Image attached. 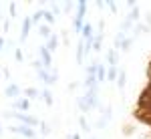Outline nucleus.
<instances>
[{
    "mask_svg": "<svg viewBox=\"0 0 151 139\" xmlns=\"http://www.w3.org/2000/svg\"><path fill=\"white\" fill-rule=\"evenodd\" d=\"M111 115H113V113H111V107H103V115H101V119L97 121L95 127L97 129H105V125H107V121L111 119Z\"/></svg>",
    "mask_w": 151,
    "mask_h": 139,
    "instance_id": "obj_8",
    "label": "nucleus"
},
{
    "mask_svg": "<svg viewBox=\"0 0 151 139\" xmlns=\"http://www.w3.org/2000/svg\"><path fill=\"white\" fill-rule=\"evenodd\" d=\"M133 40H135L133 36H127V38H125V42H123V46H121V50H125V53H127L129 48H131V45H133Z\"/></svg>",
    "mask_w": 151,
    "mask_h": 139,
    "instance_id": "obj_27",
    "label": "nucleus"
},
{
    "mask_svg": "<svg viewBox=\"0 0 151 139\" xmlns=\"http://www.w3.org/2000/svg\"><path fill=\"white\" fill-rule=\"evenodd\" d=\"M125 38H127V35L119 30L117 36H115V46H113V48H115V50H121V46H123V42H125Z\"/></svg>",
    "mask_w": 151,
    "mask_h": 139,
    "instance_id": "obj_20",
    "label": "nucleus"
},
{
    "mask_svg": "<svg viewBox=\"0 0 151 139\" xmlns=\"http://www.w3.org/2000/svg\"><path fill=\"white\" fill-rule=\"evenodd\" d=\"M143 139H151V133H147V135H145V137H143Z\"/></svg>",
    "mask_w": 151,
    "mask_h": 139,
    "instance_id": "obj_36",
    "label": "nucleus"
},
{
    "mask_svg": "<svg viewBox=\"0 0 151 139\" xmlns=\"http://www.w3.org/2000/svg\"><path fill=\"white\" fill-rule=\"evenodd\" d=\"M117 63H119L117 50L115 48H109V50H107V65H109V67H117Z\"/></svg>",
    "mask_w": 151,
    "mask_h": 139,
    "instance_id": "obj_13",
    "label": "nucleus"
},
{
    "mask_svg": "<svg viewBox=\"0 0 151 139\" xmlns=\"http://www.w3.org/2000/svg\"><path fill=\"white\" fill-rule=\"evenodd\" d=\"M38 35L42 36V38H45V40H48V38H50V36H52V30H50V26H48V24L40 22V24H38Z\"/></svg>",
    "mask_w": 151,
    "mask_h": 139,
    "instance_id": "obj_14",
    "label": "nucleus"
},
{
    "mask_svg": "<svg viewBox=\"0 0 151 139\" xmlns=\"http://www.w3.org/2000/svg\"><path fill=\"white\" fill-rule=\"evenodd\" d=\"M85 55H87V50H85V40L79 38V40H77V65H81L83 60H85Z\"/></svg>",
    "mask_w": 151,
    "mask_h": 139,
    "instance_id": "obj_11",
    "label": "nucleus"
},
{
    "mask_svg": "<svg viewBox=\"0 0 151 139\" xmlns=\"http://www.w3.org/2000/svg\"><path fill=\"white\" fill-rule=\"evenodd\" d=\"M93 139H95V137H93Z\"/></svg>",
    "mask_w": 151,
    "mask_h": 139,
    "instance_id": "obj_38",
    "label": "nucleus"
},
{
    "mask_svg": "<svg viewBox=\"0 0 151 139\" xmlns=\"http://www.w3.org/2000/svg\"><path fill=\"white\" fill-rule=\"evenodd\" d=\"M22 93H24V97H26L28 101H32V99H36V97H40V91L35 89V87H26Z\"/></svg>",
    "mask_w": 151,
    "mask_h": 139,
    "instance_id": "obj_17",
    "label": "nucleus"
},
{
    "mask_svg": "<svg viewBox=\"0 0 151 139\" xmlns=\"http://www.w3.org/2000/svg\"><path fill=\"white\" fill-rule=\"evenodd\" d=\"M103 35H105V32H97V35L93 36V50H95V53H99L101 46H103Z\"/></svg>",
    "mask_w": 151,
    "mask_h": 139,
    "instance_id": "obj_18",
    "label": "nucleus"
},
{
    "mask_svg": "<svg viewBox=\"0 0 151 139\" xmlns=\"http://www.w3.org/2000/svg\"><path fill=\"white\" fill-rule=\"evenodd\" d=\"M69 139H81V133H73Z\"/></svg>",
    "mask_w": 151,
    "mask_h": 139,
    "instance_id": "obj_34",
    "label": "nucleus"
},
{
    "mask_svg": "<svg viewBox=\"0 0 151 139\" xmlns=\"http://www.w3.org/2000/svg\"><path fill=\"white\" fill-rule=\"evenodd\" d=\"M105 8L111 10V14H117V2H105Z\"/></svg>",
    "mask_w": 151,
    "mask_h": 139,
    "instance_id": "obj_28",
    "label": "nucleus"
},
{
    "mask_svg": "<svg viewBox=\"0 0 151 139\" xmlns=\"http://www.w3.org/2000/svg\"><path fill=\"white\" fill-rule=\"evenodd\" d=\"M117 77H119V69L117 67H109L107 69V81L113 83V81H117Z\"/></svg>",
    "mask_w": 151,
    "mask_h": 139,
    "instance_id": "obj_22",
    "label": "nucleus"
},
{
    "mask_svg": "<svg viewBox=\"0 0 151 139\" xmlns=\"http://www.w3.org/2000/svg\"><path fill=\"white\" fill-rule=\"evenodd\" d=\"M77 105H79V109H81L83 115H87L89 111H93L99 107V85H95L91 89H87L85 95L81 97H77Z\"/></svg>",
    "mask_w": 151,
    "mask_h": 139,
    "instance_id": "obj_1",
    "label": "nucleus"
},
{
    "mask_svg": "<svg viewBox=\"0 0 151 139\" xmlns=\"http://www.w3.org/2000/svg\"><path fill=\"white\" fill-rule=\"evenodd\" d=\"M38 55H40V63H42V67L47 71L52 69V53H48L47 46H40L38 48Z\"/></svg>",
    "mask_w": 151,
    "mask_h": 139,
    "instance_id": "obj_5",
    "label": "nucleus"
},
{
    "mask_svg": "<svg viewBox=\"0 0 151 139\" xmlns=\"http://www.w3.org/2000/svg\"><path fill=\"white\" fill-rule=\"evenodd\" d=\"M125 83H127V73H125V69H119V77H117V87H119V89H125Z\"/></svg>",
    "mask_w": 151,
    "mask_h": 139,
    "instance_id": "obj_19",
    "label": "nucleus"
},
{
    "mask_svg": "<svg viewBox=\"0 0 151 139\" xmlns=\"http://www.w3.org/2000/svg\"><path fill=\"white\" fill-rule=\"evenodd\" d=\"M50 12L57 16V14H60V6H58V2H50Z\"/></svg>",
    "mask_w": 151,
    "mask_h": 139,
    "instance_id": "obj_29",
    "label": "nucleus"
},
{
    "mask_svg": "<svg viewBox=\"0 0 151 139\" xmlns=\"http://www.w3.org/2000/svg\"><path fill=\"white\" fill-rule=\"evenodd\" d=\"M8 10H10V16L14 18V16H16V4H14V2H10V4H8Z\"/></svg>",
    "mask_w": 151,
    "mask_h": 139,
    "instance_id": "obj_32",
    "label": "nucleus"
},
{
    "mask_svg": "<svg viewBox=\"0 0 151 139\" xmlns=\"http://www.w3.org/2000/svg\"><path fill=\"white\" fill-rule=\"evenodd\" d=\"M0 133H2V125H0Z\"/></svg>",
    "mask_w": 151,
    "mask_h": 139,
    "instance_id": "obj_37",
    "label": "nucleus"
},
{
    "mask_svg": "<svg viewBox=\"0 0 151 139\" xmlns=\"http://www.w3.org/2000/svg\"><path fill=\"white\" fill-rule=\"evenodd\" d=\"M14 58H16L18 63H22V60H24V53L20 50V48H16V53H14Z\"/></svg>",
    "mask_w": 151,
    "mask_h": 139,
    "instance_id": "obj_30",
    "label": "nucleus"
},
{
    "mask_svg": "<svg viewBox=\"0 0 151 139\" xmlns=\"http://www.w3.org/2000/svg\"><path fill=\"white\" fill-rule=\"evenodd\" d=\"M14 109H18V113H26V111L30 109V101H28L26 97L16 99V101H14Z\"/></svg>",
    "mask_w": 151,
    "mask_h": 139,
    "instance_id": "obj_10",
    "label": "nucleus"
},
{
    "mask_svg": "<svg viewBox=\"0 0 151 139\" xmlns=\"http://www.w3.org/2000/svg\"><path fill=\"white\" fill-rule=\"evenodd\" d=\"M63 8H65L67 12L73 10V8H75V2H65V4H63Z\"/></svg>",
    "mask_w": 151,
    "mask_h": 139,
    "instance_id": "obj_33",
    "label": "nucleus"
},
{
    "mask_svg": "<svg viewBox=\"0 0 151 139\" xmlns=\"http://www.w3.org/2000/svg\"><path fill=\"white\" fill-rule=\"evenodd\" d=\"M12 133H18V135H22L26 139H36V131L32 127H26V125H10L8 127Z\"/></svg>",
    "mask_w": 151,
    "mask_h": 139,
    "instance_id": "obj_4",
    "label": "nucleus"
},
{
    "mask_svg": "<svg viewBox=\"0 0 151 139\" xmlns=\"http://www.w3.org/2000/svg\"><path fill=\"white\" fill-rule=\"evenodd\" d=\"M79 125H81V131H85V133L91 131V125H89V121H87V117H85V115L79 117Z\"/></svg>",
    "mask_w": 151,
    "mask_h": 139,
    "instance_id": "obj_23",
    "label": "nucleus"
},
{
    "mask_svg": "<svg viewBox=\"0 0 151 139\" xmlns=\"http://www.w3.org/2000/svg\"><path fill=\"white\" fill-rule=\"evenodd\" d=\"M45 46H47L48 53H55V50L58 48V35H52V36L47 40V45H45Z\"/></svg>",
    "mask_w": 151,
    "mask_h": 139,
    "instance_id": "obj_16",
    "label": "nucleus"
},
{
    "mask_svg": "<svg viewBox=\"0 0 151 139\" xmlns=\"http://www.w3.org/2000/svg\"><path fill=\"white\" fill-rule=\"evenodd\" d=\"M133 119H135V121H139V123H143V125H147V127L151 129V113H149V111L135 109V111H133Z\"/></svg>",
    "mask_w": 151,
    "mask_h": 139,
    "instance_id": "obj_6",
    "label": "nucleus"
},
{
    "mask_svg": "<svg viewBox=\"0 0 151 139\" xmlns=\"http://www.w3.org/2000/svg\"><path fill=\"white\" fill-rule=\"evenodd\" d=\"M40 97H42V101H45V103H47L48 107H50V105L55 103V97H52V91H50L48 87H45V89L40 91Z\"/></svg>",
    "mask_w": 151,
    "mask_h": 139,
    "instance_id": "obj_15",
    "label": "nucleus"
},
{
    "mask_svg": "<svg viewBox=\"0 0 151 139\" xmlns=\"http://www.w3.org/2000/svg\"><path fill=\"white\" fill-rule=\"evenodd\" d=\"M95 32H93V22H85V26H83L81 30V38L83 40H89V38H93Z\"/></svg>",
    "mask_w": 151,
    "mask_h": 139,
    "instance_id": "obj_12",
    "label": "nucleus"
},
{
    "mask_svg": "<svg viewBox=\"0 0 151 139\" xmlns=\"http://www.w3.org/2000/svg\"><path fill=\"white\" fill-rule=\"evenodd\" d=\"M2 48H4V38L0 36V50H2Z\"/></svg>",
    "mask_w": 151,
    "mask_h": 139,
    "instance_id": "obj_35",
    "label": "nucleus"
},
{
    "mask_svg": "<svg viewBox=\"0 0 151 139\" xmlns=\"http://www.w3.org/2000/svg\"><path fill=\"white\" fill-rule=\"evenodd\" d=\"M42 18H45V24H48V26H52V24H55V14H52V12L45 10V14H42Z\"/></svg>",
    "mask_w": 151,
    "mask_h": 139,
    "instance_id": "obj_25",
    "label": "nucleus"
},
{
    "mask_svg": "<svg viewBox=\"0 0 151 139\" xmlns=\"http://www.w3.org/2000/svg\"><path fill=\"white\" fill-rule=\"evenodd\" d=\"M42 14H45V10H36L35 14L30 16V18H32V24H36V26H38V24H40V20H42Z\"/></svg>",
    "mask_w": 151,
    "mask_h": 139,
    "instance_id": "obj_26",
    "label": "nucleus"
},
{
    "mask_svg": "<svg viewBox=\"0 0 151 139\" xmlns=\"http://www.w3.org/2000/svg\"><path fill=\"white\" fill-rule=\"evenodd\" d=\"M121 133H123V135H133V133H135V125H131V123H125V125H123V127H121Z\"/></svg>",
    "mask_w": 151,
    "mask_h": 139,
    "instance_id": "obj_24",
    "label": "nucleus"
},
{
    "mask_svg": "<svg viewBox=\"0 0 151 139\" xmlns=\"http://www.w3.org/2000/svg\"><path fill=\"white\" fill-rule=\"evenodd\" d=\"M38 129H40L42 135H48V133H50V127H48L47 123H40V127H38Z\"/></svg>",
    "mask_w": 151,
    "mask_h": 139,
    "instance_id": "obj_31",
    "label": "nucleus"
},
{
    "mask_svg": "<svg viewBox=\"0 0 151 139\" xmlns=\"http://www.w3.org/2000/svg\"><path fill=\"white\" fill-rule=\"evenodd\" d=\"M20 93H22V91H20V87H18V85H14V83L6 85V89H4V95H6L8 99H16Z\"/></svg>",
    "mask_w": 151,
    "mask_h": 139,
    "instance_id": "obj_9",
    "label": "nucleus"
},
{
    "mask_svg": "<svg viewBox=\"0 0 151 139\" xmlns=\"http://www.w3.org/2000/svg\"><path fill=\"white\" fill-rule=\"evenodd\" d=\"M87 8H89V2H87V0H79V2H77V14H75V20H73V30H75L77 35H81L83 26H85Z\"/></svg>",
    "mask_w": 151,
    "mask_h": 139,
    "instance_id": "obj_2",
    "label": "nucleus"
},
{
    "mask_svg": "<svg viewBox=\"0 0 151 139\" xmlns=\"http://www.w3.org/2000/svg\"><path fill=\"white\" fill-rule=\"evenodd\" d=\"M6 117H10V119H16L20 125H26V127H40V121L36 119V117L28 115V113H18V111H14V113H6Z\"/></svg>",
    "mask_w": 151,
    "mask_h": 139,
    "instance_id": "obj_3",
    "label": "nucleus"
},
{
    "mask_svg": "<svg viewBox=\"0 0 151 139\" xmlns=\"http://www.w3.org/2000/svg\"><path fill=\"white\" fill-rule=\"evenodd\" d=\"M107 81V67L99 63V69H97V83H103Z\"/></svg>",
    "mask_w": 151,
    "mask_h": 139,
    "instance_id": "obj_21",
    "label": "nucleus"
},
{
    "mask_svg": "<svg viewBox=\"0 0 151 139\" xmlns=\"http://www.w3.org/2000/svg\"><path fill=\"white\" fill-rule=\"evenodd\" d=\"M32 26H35V24H32V18H30V16H24L22 18V28H20V42H24V40L28 38V32H30Z\"/></svg>",
    "mask_w": 151,
    "mask_h": 139,
    "instance_id": "obj_7",
    "label": "nucleus"
}]
</instances>
